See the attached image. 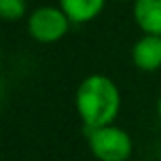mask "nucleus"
I'll list each match as a JSON object with an SVG mask.
<instances>
[{
  "label": "nucleus",
  "mask_w": 161,
  "mask_h": 161,
  "mask_svg": "<svg viewBox=\"0 0 161 161\" xmlns=\"http://www.w3.org/2000/svg\"><path fill=\"white\" fill-rule=\"evenodd\" d=\"M121 108L118 86L103 74H91L76 91V110L86 131L112 125Z\"/></svg>",
  "instance_id": "nucleus-1"
},
{
  "label": "nucleus",
  "mask_w": 161,
  "mask_h": 161,
  "mask_svg": "<svg viewBox=\"0 0 161 161\" xmlns=\"http://www.w3.org/2000/svg\"><path fill=\"white\" fill-rule=\"evenodd\" d=\"M87 144L99 161H127L133 153L131 135L116 125L87 131Z\"/></svg>",
  "instance_id": "nucleus-2"
},
{
  "label": "nucleus",
  "mask_w": 161,
  "mask_h": 161,
  "mask_svg": "<svg viewBox=\"0 0 161 161\" xmlns=\"http://www.w3.org/2000/svg\"><path fill=\"white\" fill-rule=\"evenodd\" d=\"M70 19L64 15L61 8L44 6L36 8L29 17V32L36 42L42 44H53L61 40L68 31Z\"/></svg>",
  "instance_id": "nucleus-3"
},
{
  "label": "nucleus",
  "mask_w": 161,
  "mask_h": 161,
  "mask_svg": "<svg viewBox=\"0 0 161 161\" xmlns=\"http://www.w3.org/2000/svg\"><path fill=\"white\" fill-rule=\"evenodd\" d=\"M133 63L144 72H153L161 66V36L146 34L133 46Z\"/></svg>",
  "instance_id": "nucleus-4"
},
{
  "label": "nucleus",
  "mask_w": 161,
  "mask_h": 161,
  "mask_svg": "<svg viewBox=\"0 0 161 161\" xmlns=\"http://www.w3.org/2000/svg\"><path fill=\"white\" fill-rule=\"evenodd\" d=\"M136 25L150 36H161V0H135Z\"/></svg>",
  "instance_id": "nucleus-5"
},
{
  "label": "nucleus",
  "mask_w": 161,
  "mask_h": 161,
  "mask_svg": "<svg viewBox=\"0 0 161 161\" xmlns=\"http://www.w3.org/2000/svg\"><path fill=\"white\" fill-rule=\"evenodd\" d=\"M106 0H59L61 10L72 23H87L104 8Z\"/></svg>",
  "instance_id": "nucleus-6"
},
{
  "label": "nucleus",
  "mask_w": 161,
  "mask_h": 161,
  "mask_svg": "<svg viewBox=\"0 0 161 161\" xmlns=\"http://www.w3.org/2000/svg\"><path fill=\"white\" fill-rule=\"evenodd\" d=\"M25 10H27L25 0H0V15L4 19L10 21L21 19L25 15Z\"/></svg>",
  "instance_id": "nucleus-7"
},
{
  "label": "nucleus",
  "mask_w": 161,
  "mask_h": 161,
  "mask_svg": "<svg viewBox=\"0 0 161 161\" xmlns=\"http://www.w3.org/2000/svg\"><path fill=\"white\" fill-rule=\"evenodd\" d=\"M157 114H159V118H161V95H159V101H157Z\"/></svg>",
  "instance_id": "nucleus-8"
}]
</instances>
